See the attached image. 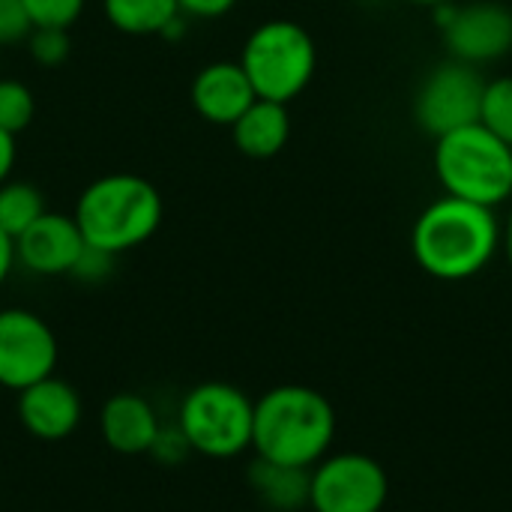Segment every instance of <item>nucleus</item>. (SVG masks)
Instances as JSON below:
<instances>
[{
    "instance_id": "39448f33",
    "label": "nucleus",
    "mask_w": 512,
    "mask_h": 512,
    "mask_svg": "<svg viewBox=\"0 0 512 512\" xmlns=\"http://www.w3.org/2000/svg\"><path fill=\"white\" fill-rule=\"evenodd\" d=\"M174 423L186 435L192 453L207 459H237L252 450L255 402L234 384L207 381L180 399Z\"/></svg>"
},
{
    "instance_id": "5701e85b",
    "label": "nucleus",
    "mask_w": 512,
    "mask_h": 512,
    "mask_svg": "<svg viewBox=\"0 0 512 512\" xmlns=\"http://www.w3.org/2000/svg\"><path fill=\"white\" fill-rule=\"evenodd\" d=\"M189 453H192V447H189L186 435H183V432L177 429V423H174V426H162V429H159V435H156V441H153V447H150L147 456H153L156 462L174 468V465L186 462Z\"/></svg>"
},
{
    "instance_id": "393cba45",
    "label": "nucleus",
    "mask_w": 512,
    "mask_h": 512,
    "mask_svg": "<svg viewBox=\"0 0 512 512\" xmlns=\"http://www.w3.org/2000/svg\"><path fill=\"white\" fill-rule=\"evenodd\" d=\"M33 30L21 0H0V45H12L27 39Z\"/></svg>"
},
{
    "instance_id": "aec40b11",
    "label": "nucleus",
    "mask_w": 512,
    "mask_h": 512,
    "mask_svg": "<svg viewBox=\"0 0 512 512\" xmlns=\"http://www.w3.org/2000/svg\"><path fill=\"white\" fill-rule=\"evenodd\" d=\"M33 114H36V102L30 87L18 78H0V129L18 135L21 129L30 126Z\"/></svg>"
},
{
    "instance_id": "4468645a",
    "label": "nucleus",
    "mask_w": 512,
    "mask_h": 512,
    "mask_svg": "<svg viewBox=\"0 0 512 512\" xmlns=\"http://www.w3.org/2000/svg\"><path fill=\"white\" fill-rule=\"evenodd\" d=\"M162 423L156 408L138 393H114L99 411L102 441L120 456L150 453Z\"/></svg>"
},
{
    "instance_id": "423d86ee",
    "label": "nucleus",
    "mask_w": 512,
    "mask_h": 512,
    "mask_svg": "<svg viewBox=\"0 0 512 512\" xmlns=\"http://www.w3.org/2000/svg\"><path fill=\"white\" fill-rule=\"evenodd\" d=\"M249 75L255 96L288 105L315 75V42L294 21H264L255 27L237 60Z\"/></svg>"
},
{
    "instance_id": "7ed1b4c3",
    "label": "nucleus",
    "mask_w": 512,
    "mask_h": 512,
    "mask_svg": "<svg viewBox=\"0 0 512 512\" xmlns=\"http://www.w3.org/2000/svg\"><path fill=\"white\" fill-rule=\"evenodd\" d=\"M162 195L138 174H105L75 201V225L87 246L111 255L144 246L162 225Z\"/></svg>"
},
{
    "instance_id": "4be33fe9",
    "label": "nucleus",
    "mask_w": 512,
    "mask_h": 512,
    "mask_svg": "<svg viewBox=\"0 0 512 512\" xmlns=\"http://www.w3.org/2000/svg\"><path fill=\"white\" fill-rule=\"evenodd\" d=\"M30 57L39 66H60L69 57V30L60 27H33L27 36Z\"/></svg>"
},
{
    "instance_id": "9d476101",
    "label": "nucleus",
    "mask_w": 512,
    "mask_h": 512,
    "mask_svg": "<svg viewBox=\"0 0 512 512\" xmlns=\"http://www.w3.org/2000/svg\"><path fill=\"white\" fill-rule=\"evenodd\" d=\"M438 21L444 27L447 48L459 63H489L512 48V12L501 3L450 6L441 3Z\"/></svg>"
},
{
    "instance_id": "c85d7f7f",
    "label": "nucleus",
    "mask_w": 512,
    "mask_h": 512,
    "mask_svg": "<svg viewBox=\"0 0 512 512\" xmlns=\"http://www.w3.org/2000/svg\"><path fill=\"white\" fill-rule=\"evenodd\" d=\"M504 249H507V261H510L512 267V213H510V222H507V228H504Z\"/></svg>"
},
{
    "instance_id": "ddd939ff",
    "label": "nucleus",
    "mask_w": 512,
    "mask_h": 512,
    "mask_svg": "<svg viewBox=\"0 0 512 512\" xmlns=\"http://www.w3.org/2000/svg\"><path fill=\"white\" fill-rule=\"evenodd\" d=\"M192 108L198 117H204L213 126H234V120L258 99L249 75L234 60H216L207 63L195 78L189 90Z\"/></svg>"
},
{
    "instance_id": "20e7f679",
    "label": "nucleus",
    "mask_w": 512,
    "mask_h": 512,
    "mask_svg": "<svg viewBox=\"0 0 512 512\" xmlns=\"http://www.w3.org/2000/svg\"><path fill=\"white\" fill-rule=\"evenodd\" d=\"M435 171L447 195L495 207L512 195V147L483 123L438 138Z\"/></svg>"
},
{
    "instance_id": "0eeeda50",
    "label": "nucleus",
    "mask_w": 512,
    "mask_h": 512,
    "mask_svg": "<svg viewBox=\"0 0 512 512\" xmlns=\"http://www.w3.org/2000/svg\"><path fill=\"white\" fill-rule=\"evenodd\" d=\"M387 495V471L366 453L324 456L309 471L312 512H381Z\"/></svg>"
},
{
    "instance_id": "a211bd4d",
    "label": "nucleus",
    "mask_w": 512,
    "mask_h": 512,
    "mask_svg": "<svg viewBox=\"0 0 512 512\" xmlns=\"http://www.w3.org/2000/svg\"><path fill=\"white\" fill-rule=\"evenodd\" d=\"M42 213H45V198L33 183L24 180L0 183V231H6L12 240L24 234Z\"/></svg>"
},
{
    "instance_id": "bb28decb",
    "label": "nucleus",
    "mask_w": 512,
    "mask_h": 512,
    "mask_svg": "<svg viewBox=\"0 0 512 512\" xmlns=\"http://www.w3.org/2000/svg\"><path fill=\"white\" fill-rule=\"evenodd\" d=\"M15 156H18V150H15V135H9V132L0 129V183L9 180V174H12V168H15Z\"/></svg>"
},
{
    "instance_id": "f3484780",
    "label": "nucleus",
    "mask_w": 512,
    "mask_h": 512,
    "mask_svg": "<svg viewBox=\"0 0 512 512\" xmlns=\"http://www.w3.org/2000/svg\"><path fill=\"white\" fill-rule=\"evenodd\" d=\"M105 18L114 30L129 36H153L180 15L177 0H102Z\"/></svg>"
},
{
    "instance_id": "f257e3e1",
    "label": "nucleus",
    "mask_w": 512,
    "mask_h": 512,
    "mask_svg": "<svg viewBox=\"0 0 512 512\" xmlns=\"http://www.w3.org/2000/svg\"><path fill=\"white\" fill-rule=\"evenodd\" d=\"M336 411L324 393L282 384L255 402L252 450L258 459L312 471L333 447Z\"/></svg>"
},
{
    "instance_id": "f8f14e48",
    "label": "nucleus",
    "mask_w": 512,
    "mask_h": 512,
    "mask_svg": "<svg viewBox=\"0 0 512 512\" xmlns=\"http://www.w3.org/2000/svg\"><path fill=\"white\" fill-rule=\"evenodd\" d=\"M18 420L39 441H63L81 426L84 402L69 381L48 375L18 393Z\"/></svg>"
},
{
    "instance_id": "6ab92c4d",
    "label": "nucleus",
    "mask_w": 512,
    "mask_h": 512,
    "mask_svg": "<svg viewBox=\"0 0 512 512\" xmlns=\"http://www.w3.org/2000/svg\"><path fill=\"white\" fill-rule=\"evenodd\" d=\"M480 123L512 147V78H498V81L486 84L483 105H480Z\"/></svg>"
},
{
    "instance_id": "a878e982",
    "label": "nucleus",
    "mask_w": 512,
    "mask_h": 512,
    "mask_svg": "<svg viewBox=\"0 0 512 512\" xmlns=\"http://www.w3.org/2000/svg\"><path fill=\"white\" fill-rule=\"evenodd\" d=\"M234 3L237 0H177L186 18H222L234 9Z\"/></svg>"
},
{
    "instance_id": "2eb2a0df",
    "label": "nucleus",
    "mask_w": 512,
    "mask_h": 512,
    "mask_svg": "<svg viewBox=\"0 0 512 512\" xmlns=\"http://www.w3.org/2000/svg\"><path fill=\"white\" fill-rule=\"evenodd\" d=\"M234 144L243 156L249 159H270L276 156L291 135V120L288 108L282 102L270 99H255L231 126Z\"/></svg>"
},
{
    "instance_id": "1a4fd4ad",
    "label": "nucleus",
    "mask_w": 512,
    "mask_h": 512,
    "mask_svg": "<svg viewBox=\"0 0 512 512\" xmlns=\"http://www.w3.org/2000/svg\"><path fill=\"white\" fill-rule=\"evenodd\" d=\"M483 78L468 63H444L438 66L417 93V120L420 126L444 138L456 129H465L471 123H480V105H483Z\"/></svg>"
},
{
    "instance_id": "b1692460",
    "label": "nucleus",
    "mask_w": 512,
    "mask_h": 512,
    "mask_svg": "<svg viewBox=\"0 0 512 512\" xmlns=\"http://www.w3.org/2000/svg\"><path fill=\"white\" fill-rule=\"evenodd\" d=\"M114 258H117V255L102 252V249L84 243V252L78 255V261H75V267H72L69 276H75L78 282H90V285L105 282V279L111 276V270H114Z\"/></svg>"
},
{
    "instance_id": "c756f323",
    "label": "nucleus",
    "mask_w": 512,
    "mask_h": 512,
    "mask_svg": "<svg viewBox=\"0 0 512 512\" xmlns=\"http://www.w3.org/2000/svg\"><path fill=\"white\" fill-rule=\"evenodd\" d=\"M414 3H420V6H441V3H447V0H414Z\"/></svg>"
},
{
    "instance_id": "cd10ccee",
    "label": "nucleus",
    "mask_w": 512,
    "mask_h": 512,
    "mask_svg": "<svg viewBox=\"0 0 512 512\" xmlns=\"http://www.w3.org/2000/svg\"><path fill=\"white\" fill-rule=\"evenodd\" d=\"M12 267H15V240L6 231H0V285L9 279Z\"/></svg>"
},
{
    "instance_id": "412c9836",
    "label": "nucleus",
    "mask_w": 512,
    "mask_h": 512,
    "mask_svg": "<svg viewBox=\"0 0 512 512\" xmlns=\"http://www.w3.org/2000/svg\"><path fill=\"white\" fill-rule=\"evenodd\" d=\"M21 3H24V12L33 27L69 30L81 18L87 0H21Z\"/></svg>"
},
{
    "instance_id": "f03ea898",
    "label": "nucleus",
    "mask_w": 512,
    "mask_h": 512,
    "mask_svg": "<svg viewBox=\"0 0 512 512\" xmlns=\"http://www.w3.org/2000/svg\"><path fill=\"white\" fill-rule=\"evenodd\" d=\"M498 243L501 228L492 207L453 195L426 207L411 234L417 264L441 282H462L486 270L498 252Z\"/></svg>"
},
{
    "instance_id": "dca6fc26",
    "label": "nucleus",
    "mask_w": 512,
    "mask_h": 512,
    "mask_svg": "<svg viewBox=\"0 0 512 512\" xmlns=\"http://www.w3.org/2000/svg\"><path fill=\"white\" fill-rule=\"evenodd\" d=\"M246 480L255 498L270 512H297L309 507V471L306 468H288V465H276V462L255 456Z\"/></svg>"
},
{
    "instance_id": "6e6552de",
    "label": "nucleus",
    "mask_w": 512,
    "mask_h": 512,
    "mask_svg": "<svg viewBox=\"0 0 512 512\" xmlns=\"http://www.w3.org/2000/svg\"><path fill=\"white\" fill-rule=\"evenodd\" d=\"M60 345L48 321L30 309H0V387L21 393L24 387L54 375Z\"/></svg>"
},
{
    "instance_id": "9b49d317",
    "label": "nucleus",
    "mask_w": 512,
    "mask_h": 512,
    "mask_svg": "<svg viewBox=\"0 0 512 512\" xmlns=\"http://www.w3.org/2000/svg\"><path fill=\"white\" fill-rule=\"evenodd\" d=\"M81 252L84 237L66 213L45 210L24 234L15 237V264L33 276H69Z\"/></svg>"
}]
</instances>
